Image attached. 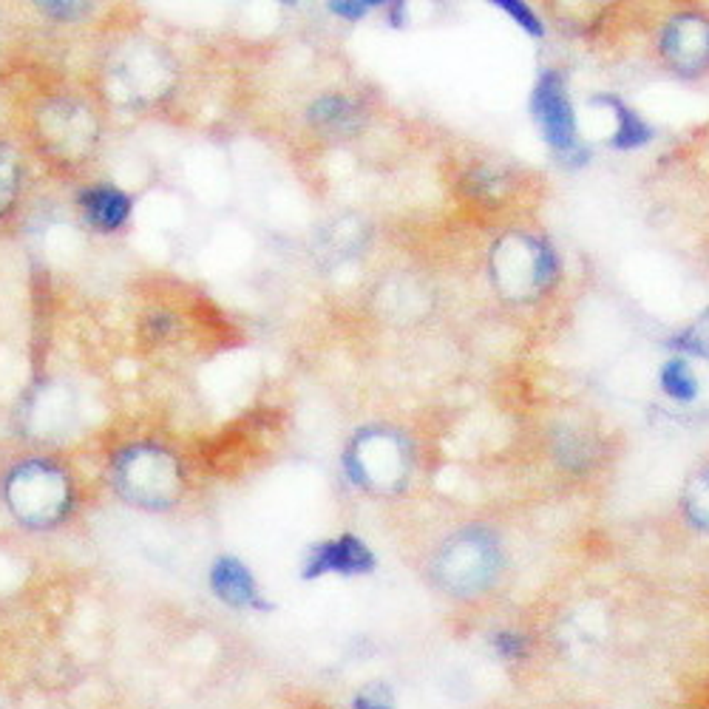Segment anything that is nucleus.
<instances>
[{
  "mask_svg": "<svg viewBox=\"0 0 709 709\" xmlns=\"http://www.w3.org/2000/svg\"><path fill=\"white\" fill-rule=\"evenodd\" d=\"M531 114L539 131H542V140L553 148L559 159H565L570 166H579L588 159L582 142H579L577 114H573V106L568 100L562 71L548 69L539 74L531 97Z\"/></svg>",
  "mask_w": 709,
  "mask_h": 709,
  "instance_id": "20e7f679",
  "label": "nucleus"
},
{
  "mask_svg": "<svg viewBox=\"0 0 709 709\" xmlns=\"http://www.w3.org/2000/svg\"><path fill=\"white\" fill-rule=\"evenodd\" d=\"M80 210H83L89 228L100 230V233H114V230L126 228V222L131 219L133 202L117 184H91L80 193Z\"/></svg>",
  "mask_w": 709,
  "mask_h": 709,
  "instance_id": "9b49d317",
  "label": "nucleus"
},
{
  "mask_svg": "<svg viewBox=\"0 0 709 709\" xmlns=\"http://www.w3.org/2000/svg\"><path fill=\"white\" fill-rule=\"evenodd\" d=\"M378 7V3H332V12L338 14V18H347V20H363L367 18V12H372V9Z\"/></svg>",
  "mask_w": 709,
  "mask_h": 709,
  "instance_id": "4be33fe9",
  "label": "nucleus"
},
{
  "mask_svg": "<svg viewBox=\"0 0 709 709\" xmlns=\"http://www.w3.org/2000/svg\"><path fill=\"white\" fill-rule=\"evenodd\" d=\"M40 12L51 14L54 20H77L80 14L91 12L89 3H40Z\"/></svg>",
  "mask_w": 709,
  "mask_h": 709,
  "instance_id": "412c9836",
  "label": "nucleus"
},
{
  "mask_svg": "<svg viewBox=\"0 0 709 709\" xmlns=\"http://www.w3.org/2000/svg\"><path fill=\"white\" fill-rule=\"evenodd\" d=\"M389 431H367V435H358L352 440L347 451H343V471H347L349 480L361 488H387L389 480L395 477H403V462H406V446L398 438L392 440V446L383 451Z\"/></svg>",
  "mask_w": 709,
  "mask_h": 709,
  "instance_id": "0eeeda50",
  "label": "nucleus"
},
{
  "mask_svg": "<svg viewBox=\"0 0 709 709\" xmlns=\"http://www.w3.org/2000/svg\"><path fill=\"white\" fill-rule=\"evenodd\" d=\"M210 590L216 599L230 608H250V610H270V605L261 599V590L256 585L248 565L236 557H219L210 568Z\"/></svg>",
  "mask_w": 709,
  "mask_h": 709,
  "instance_id": "9d476101",
  "label": "nucleus"
},
{
  "mask_svg": "<svg viewBox=\"0 0 709 709\" xmlns=\"http://www.w3.org/2000/svg\"><path fill=\"white\" fill-rule=\"evenodd\" d=\"M375 568V557L367 542L352 533L318 542L304 562V579L327 577V573H341V577H361Z\"/></svg>",
  "mask_w": 709,
  "mask_h": 709,
  "instance_id": "6e6552de",
  "label": "nucleus"
},
{
  "mask_svg": "<svg viewBox=\"0 0 709 709\" xmlns=\"http://www.w3.org/2000/svg\"><path fill=\"white\" fill-rule=\"evenodd\" d=\"M661 54L681 71H698L709 63V20L676 18L661 32Z\"/></svg>",
  "mask_w": 709,
  "mask_h": 709,
  "instance_id": "1a4fd4ad",
  "label": "nucleus"
},
{
  "mask_svg": "<svg viewBox=\"0 0 709 709\" xmlns=\"http://www.w3.org/2000/svg\"><path fill=\"white\" fill-rule=\"evenodd\" d=\"M111 486L131 506L146 511H166L182 500V462L173 451L157 443L126 446L111 462Z\"/></svg>",
  "mask_w": 709,
  "mask_h": 709,
  "instance_id": "f257e3e1",
  "label": "nucleus"
},
{
  "mask_svg": "<svg viewBox=\"0 0 709 709\" xmlns=\"http://www.w3.org/2000/svg\"><path fill=\"white\" fill-rule=\"evenodd\" d=\"M687 513L696 526L709 528V469L701 471L687 488Z\"/></svg>",
  "mask_w": 709,
  "mask_h": 709,
  "instance_id": "dca6fc26",
  "label": "nucleus"
},
{
  "mask_svg": "<svg viewBox=\"0 0 709 709\" xmlns=\"http://www.w3.org/2000/svg\"><path fill=\"white\" fill-rule=\"evenodd\" d=\"M310 122L316 128H323V131H354L358 122H361V108L354 106L349 97L341 94H330L321 97L310 106Z\"/></svg>",
  "mask_w": 709,
  "mask_h": 709,
  "instance_id": "ddd939ff",
  "label": "nucleus"
},
{
  "mask_svg": "<svg viewBox=\"0 0 709 709\" xmlns=\"http://www.w3.org/2000/svg\"><path fill=\"white\" fill-rule=\"evenodd\" d=\"M3 502L20 526L43 531L69 517L74 488L58 462L23 460L3 477Z\"/></svg>",
  "mask_w": 709,
  "mask_h": 709,
  "instance_id": "f03ea898",
  "label": "nucleus"
},
{
  "mask_svg": "<svg viewBox=\"0 0 709 709\" xmlns=\"http://www.w3.org/2000/svg\"><path fill=\"white\" fill-rule=\"evenodd\" d=\"M596 102H605L616 117V131L610 137V148H616V151H636V148H645L652 140V128L636 114L633 108H627L619 97H596Z\"/></svg>",
  "mask_w": 709,
  "mask_h": 709,
  "instance_id": "f8f14e48",
  "label": "nucleus"
},
{
  "mask_svg": "<svg viewBox=\"0 0 709 709\" xmlns=\"http://www.w3.org/2000/svg\"><path fill=\"white\" fill-rule=\"evenodd\" d=\"M435 570H438L443 588L451 593H477L495 582V577L500 573V545L480 528L462 531L449 539V545L440 551Z\"/></svg>",
  "mask_w": 709,
  "mask_h": 709,
  "instance_id": "7ed1b4c3",
  "label": "nucleus"
},
{
  "mask_svg": "<svg viewBox=\"0 0 709 709\" xmlns=\"http://www.w3.org/2000/svg\"><path fill=\"white\" fill-rule=\"evenodd\" d=\"M40 137L60 159H86L97 142V122L80 102H49L40 114Z\"/></svg>",
  "mask_w": 709,
  "mask_h": 709,
  "instance_id": "39448f33",
  "label": "nucleus"
},
{
  "mask_svg": "<svg viewBox=\"0 0 709 709\" xmlns=\"http://www.w3.org/2000/svg\"><path fill=\"white\" fill-rule=\"evenodd\" d=\"M659 380L667 398H672L676 403H692L698 398V380L685 358H670L661 367Z\"/></svg>",
  "mask_w": 709,
  "mask_h": 709,
  "instance_id": "4468645a",
  "label": "nucleus"
},
{
  "mask_svg": "<svg viewBox=\"0 0 709 709\" xmlns=\"http://www.w3.org/2000/svg\"><path fill=\"white\" fill-rule=\"evenodd\" d=\"M672 347L681 354H696V358H709V316L698 318L692 327H687L681 336H676Z\"/></svg>",
  "mask_w": 709,
  "mask_h": 709,
  "instance_id": "f3484780",
  "label": "nucleus"
},
{
  "mask_svg": "<svg viewBox=\"0 0 709 709\" xmlns=\"http://www.w3.org/2000/svg\"><path fill=\"white\" fill-rule=\"evenodd\" d=\"M114 83L137 102H153L171 89L173 69L162 49L148 43H133L111 66Z\"/></svg>",
  "mask_w": 709,
  "mask_h": 709,
  "instance_id": "423d86ee",
  "label": "nucleus"
},
{
  "mask_svg": "<svg viewBox=\"0 0 709 709\" xmlns=\"http://www.w3.org/2000/svg\"><path fill=\"white\" fill-rule=\"evenodd\" d=\"M354 709H395V698L387 685H369L354 698Z\"/></svg>",
  "mask_w": 709,
  "mask_h": 709,
  "instance_id": "6ab92c4d",
  "label": "nucleus"
},
{
  "mask_svg": "<svg viewBox=\"0 0 709 709\" xmlns=\"http://www.w3.org/2000/svg\"><path fill=\"white\" fill-rule=\"evenodd\" d=\"M495 650L500 652L502 659H522L528 650V641L520 633H497L495 636Z\"/></svg>",
  "mask_w": 709,
  "mask_h": 709,
  "instance_id": "aec40b11",
  "label": "nucleus"
},
{
  "mask_svg": "<svg viewBox=\"0 0 709 709\" xmlns=\"http://www.w3.org/2000/svg\"><path fill=\"white\" fill-rule=\"evenodd\" d=\"M20 193V162L12 153V148H7L0 142V219L14 208Z\"/></svg>",
  "mask_w": 709,
  "mask_h": 709,
  "instance_id": "2eb2a0df",
  "label": "nucleus"
},
{
  "mask_svg": "<svg viewBox=\"0 0 709 709\" xmlns=\"http://www.w3.org/2000/svg\"><path fill=\"white\" fill-rule=\"evenodd\" d=\"M495 7L500 12L511 14V20L520 26L522 32L531 34V38H545V23L533 14V9L528 3H520V0H495Z\"/></svg>",
  "mask_w": 709,
  "mask_h": 709,
  "instance_id": "a211bd4d",
  "label": "nucleus"
}]
</instances>
